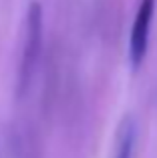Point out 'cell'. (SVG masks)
Listing matches in <instances>:
<instances>
[{
    "label": "cell",
    "instance_id": "1",
    "mask_svg": "<svg viewBox=\"0 0 157 158\" xmlns=\"http://www.w3.org/2000/svg\"><path fill=\"white\" fill-rule=\"evenodd\" d=\"M40 52H43V6L32 0L28 4L24 18V36H22V54L18 64V94L22 96L30 86V80L36 72Z\"/></svg>",
    "mask_w": 157,
    "mask_h": 158
},
{
    "label": "cell",
    "instance_id": "2",
    "mask_svg": "<svg viewBox=\"0 0 157 158\" xmlns=\"http://www.w3.org/2000/svg\"><path fill=\"white\" fill-rule=\"evenodd\" d=\"M155 2L157 0H141L135 12V20L131 26L129 36V60L135 70L143 64L149 46V30L155 16Z\"/></svg>",
    "mask_w": 157,
    "mask_h": 158
},
{
    "label": "cell",
    "instance_id": "3",
    "mask_svg": "<svg viewBox=\"0 0 157 158\" xmlns=\"http://www.w3.org/2000/svg\"><path fill=\"white\" fill-rule=\"evenodd\" d=\"M135 138H137V126L131 118H125L119 124L117 132V144H115L113 158H131L135 148Z\"/></svg>",
    "mask_w": 157,
    "mask_h": 158
}]
</instances>
